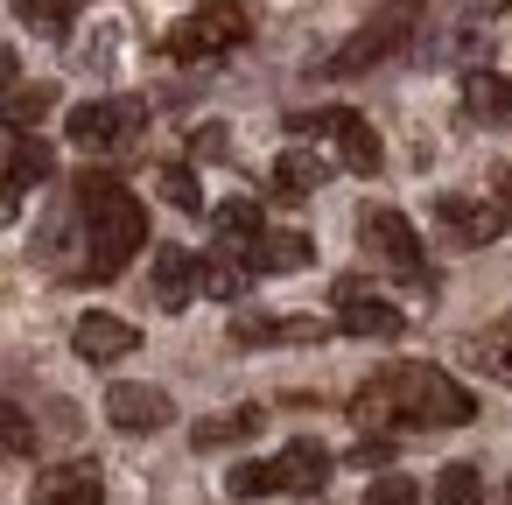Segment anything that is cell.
Listing matches in <instances>:
<instances>
[{
  "mask_svg": "<svg viewBox=\"0 0 512 505\" xmlns=\"http://www.w3.org/2000/svg\"><path fill=\"white\" fill-rule=\"evenodd\" d=\"M463 106H470L484 127H505V120H512V78H498V71H470V78H463Z\"/></svg>",
  "mask_w": 512,
  "mask_h": 505,
  "instance_id": "18",
  "label": "cell"
},
{
  "mask_svg": "<svg viewBox=\"0 0 512 505\" xmlns=\"http://www.w3.org/2000/svg\"><path fill=\"white\" fill-rule=\"evenodd\" d=\"M358 239L386 260V267H400L407 281H428V267H421V239H414V225L400 218V211H386V204H365L358 211Z\"/></svg>",
  "mask_w": 512,
  "mask_h": 505,
  "instance_id": "8",
  "label": "cell"
},
{
  "mask_svg": "<svg viewBox=\"0 0 512 505\" xmlns=\"http://www.w3.org/2000/svg\"><path fill=\"white\" fill-rule=\"evenodd\" d=\"M78 218H85V267H78L85 281L127 274V260L148 246V211H141V197L120 176L85 169L78 176Z\"/></svg>",
  "mask_w": 512,
  "mask_h": 505,
  "instance_id": "2",
  "label": "cell"
},
{
  "mask_svg": "<svg viewBox=\"0 0 512 505\" xmlns=\"http://www.w3.org/2000/svg\"><path fill=\"white\" fill-rule=\"evenodd\" d=\"M225 491L232 498H267V491H288V484H281V463H239L225 477Z\"/></svg>",
  "mask_w": 512,
  "mask_h": 505,
  "instance_id": "26",
  "label": "cell"
},
{
  "mask_svg": "<svg viewBox=\"0 0 512 505\" xmlns=\"http://www.w3.org/2000/svg\"><path fill=\"white\" fill-rule=\"evenodd\" d=\"M71 344H78V358L113 365V358H127V351L141 344V330H134V323H120V316H106V309H92V316H78Z\"/></svg>",
  "mask_w": 512,
  "mask_h": 505,
  "instance_id": "12",
  "label": "cell"
},
{
  "mask_svg": "<svg viewBox=\"0 0 512 505\" xmlns=\"http://www.w3.org/2000/svg\"><path fill=\"white\" fill-rule=\"evenodd\" d=\"M337 323H344L351 337H400V330H407V316H400L386 295H372L365 281H337Z\"/></svg>",
  "mask_w": 512,
  "mask_h": 505,
  "instance_id": "9",
  "label": "cell"
},
{
  "mask_svg": "<svg viewBox=\"0 0 512 505\" xmlns=\"http://www.w3.org/2000/svg\"><path fill=\"white\" fill-rule=\"evenodd\" d=\"M421 498V484L414 477H400V470H386V477H372L365 484V505H414Z\"/></svg>",
  "mask_w": 512,
  "mask_h": 505,
  "instance_id": "27",
  "label": "cell"
},
{
  "mask_svg": "<svg viewBox=\"0 0 512 505\" xmlns=\"http://www.w3.org/2000/svg\"><path fill=\"white\" fill-rule=\"evenodd\" d=\"M498 197H505V204H512V176H498Z\"/></svg>",
  "mask_w": 512,
  "mask_h": 505,
  "instance_id": "34",
  "label": "cell"
},
{
  "mask_svg": "<svg viewBox=\"0 0 512 505\" xmlns=\"http://www.w3.org/2000/svg\"><path fill=\"white\" fill-rule=\"evenodd\" d=\"M22 183L15 176H0V225H15V211H22V197H15Z\"/></svg>",
  "mask_w": 512,
  "mask_h": 505,
  "instance_id": "32",
  "label": "cell"
},
{
  "mask_svg": "<svg viewBox=\"0 0 512 505\" xmlns=\"http://www.w3.org/2000/svg\"><path fill=\"white\" fill-rule=\"evenodd\" d=\"M8 176H15V183H50V176H57V148H50V141H36V134H22V141H15V162H8Z\"/></svg>",
  "mask_w": 512,
  "mask_h": 505,
  "instance_id": "24",
  "label": "cell"
},
{
  "mask_svg": "<svg viewBox=\"0 0 512 505\" xmlns=\"http://www.w3.org/2000/svg\"><path fill=\"white\" fill-rule=\"evenodd\" d=\"M176 400L162 386H106V421L127 428V435H148V428H169Z\"/></svg>",
  "mask_w": 512,
  "mask_h": 505,
  "instance_id": "10",
  "label": "cell"
},
{
  "mask_svg": "<svg viewBox=\"0 0 512 505\" xmlns=\"http://www.w3.org/2000/svg\"><path fill=\"white\" fill-rule=\"evenodd\" d=\"M323 323L316 316H239L232 323V344H316Z\"/></svg>",
  "mask_w": 512,
  "mask_h": 505,
  "instance_id": "16",
  "label": "cell"
},
{
  "mask_svg": "<svg viewBox=\"0 0 512 505\" xmlns=\"http://www.w3.org/2000/svg\"><path fill=\"white\" fill-rule=\"evenodd\" d=\"M323 176H330V169H323V155L288 148V155L274 162V176H267V183H274V197H281V204H309V197L323 190Z\"/></svg>",
  "mask_w": 512,
  "mask_h": 505,
  "instance_id": "14",
  "label": "cell"
},
{
  "mask_svg": "<svg viewBox=\"0 0 512 505\" xmlns=\"http://www.w3.org/2000/svg\"><path fill=\"white\" fill-rule=\"evenodd\" d=\"M197 281H204V295L239 302V295H246V281H253V267H246V253H239V260H197Z\"/></svg>",
  "mask_w": 512,
  "mask_h": 505,
  "instance_id": "23",
  "label": "cell"
},
{
  "mask_svg": "<svg viewBox=\"0 0 512 505\" xmlns=\"http://www.w3.org/2000/svg\"><path fill=\"white\" fill-rule=\"evenodd\" d=\"M211 232H218L225 253H246V246L260 239V204H253V197H225V204L211 211Z\"/></svg>",
  "mask_w": 512,
  "mask_h": 505,
  "instance_id": "19",
  "label": "cell"
},
{
  "mask_svg": "<svg viewBox=\"0 0 512 505\" xmlns=\"http://www.w3.org/2000/svg\"><path fill=\"white\" fill-rule=\"evenodd\" d=\"M162 197H169L176 211H204V197H197V176H190V169H162Z\"/></svg>",
  "mask_w": 512,
  "mask_h": 505,
  "instance_id": "30",
  "label": "cell"
},
{
  "mask_svg": "<svg viewBox=\"0 0 512 505\" xmlns=\"http://www.w3.org/2000/svg\"><path fill=\"white\" fill-rule=\"evenodd\" d=\"M260 407H232V414H211V421H197L190 428V442L197 449H232V442H246V435H260Z\"/></svg>",
  "mask_w": 512,
  "mask_h": 505,
  "instance_id": "20",
  "label": "cell"
},
{
  "mask_svg": "<svg viewBox=\"0 0 512 505\" xmlns=\"http://www.w3.org/2000/svg\"><path fill=\"white\" fill-rule=\"evenodd\" d=\"M505 505H512V491H505Z\"/></svg>",
  "mask_w": 512,
  "mask_h": 505,
  "instance_id": "35",
  "label": "cell"
},
{
  "mask_svg": "<svg viewBox=\"0 0 512 505\" xmlns=\"http://www.w3.org/2000/svg\"><path fill=\"white\" fill-rule=\"evenodd\" d=\"M351 414L365 428H463V421H477V400H470V386H456L435 365H386L351 400Z\"/></svg>",
  "mask_w": 512,
  "mask_h": 505,
  "instance_id": "1",
  "label": "cell"
},
{
  "mask_svg": "<svg viewBox=\"0 0 512 505\" xmlns=\"http://www.w3.org/2000/svg\"><path fill=\"white\" fill-rule=\"evenodd\" d=\"M435 232L449 246H491L505 232V197H463V190H449V197H435Z\"/></svg>",
  "mask_w": 512,
  "mask_h": 505,
  "instance_id": "7",
  "label": "cell"
},
{
  "mask_svg": "<svg viewBox=\"0 0 512 505\" xmlns=\"http://www.w3.org/2000/svg\"><path fill=\"white\" fill-rule=\"evenodd\" d=\"M50 106H57V85H50V78H43V85H22V78H15L8 92H0V120H8V127H36Z\"/></svg>",
  "mask_w": 512,
  "mask_h": 505,
  "instance_id": "21",
  "label": "cell"
},
{
  "mask_svg": "<svg viewBox=\"0 0 512 505\" xmlns=\"http://www.w3.org/2000/svg\"><path fill=\"white\" fill-rule=\"evenodd\" d=\"M435 505H484V477H477V463H449V470L435 477Z\"/></svg>",
  "mask_w": 512,
  "mask_h": 505,
  "instance_id": "25",
  "label": "cell"
},
{
  "mask_svg": "<svg viewBox=\"0 0 512 505\" xmlns=\"http://www.w3.org/2000/svg\"><path fill=\"white\" fill-rule=\"evenodd\" d=\"M197 288H204V281H197V260H190L183 246H162V253H155V302H162L169 316H183V309L197 302Z\"/></svg>",
  "mask_w": 512,
  "mask_h": 505,
  "instance_id": "13",
  "label": "cell"
},
{
  "mask_svg": "<svg viewBox=\"0 0 512 505\" xmlns=\"http://www.w3.org/2000/svg\"><path fill=\"white\" fill-rule=\"evenodd\" d=\"M36 449V421L15 414V407H0V456H29Z\"/></svg>",
  "mask_w": 512,
  "mask_h": 505,
  "instance_id": "28",
  "label": "cell"
},
{
  "mask_svg": "<svg viewBox=\"0 0 512 505\" xmlns=\"http://www.w3.org/2000/svg\"><path fill=\"white\" fill-rule=\"evenodd\" d=\"M141 127H148V106H141V99H92V106L71 113V141H78L85 155H113V148H127Z\"/></svg>",
  "mask_w": 512,
  "mask_h": 505,
  "instance_id": "5",
  "label": "cell"
},
{
  "mask_svg": "<svg viewBox=\"0 0 512 505\" xmlns=\"http://www.w3.org/2000/svg\"><path fill=\"white\" fill-rule=\"evenodd\" d=\"M421 8L428 0H386V8H372V22L344 43V50H330V64H323V78H358V71H372V64H386L407 36H414V22H421Z\"/></svg>",
  "mask_w": 512,
  "mask_h": 505,
  "instance_id": "4",
  "label": "cell"
},
{
  "mask_svg": "<svg viewBox=\"0 0 512 505\" xmlns=\"http://www.w3.org/2000/svg\"><path fill=\"white\" fill-rule=\"evenodd\" d=\"M309 260H316V246H309L302 232H274V239L260 232V239L246 246V267H253V274H302Z\"/></svg>",
  "mask_w": 512,
  "mask_h": 505,
  "instance_id": "15",
  "label": "cell"
},
{
  "mask_svg": "<svg viewBox=\"0 0 512 505\" xmlns=\"http://www.w3.org/2000/svg\"><path fill=\"white\" fill-rule=\"evenodd\" d=\"M225 134H232L225 120H204V127H197V155H225Z\"/></svg>",
  "mask_w": 512,
  "mask_h": 505,
  "instance_id": "31",
  "label": "cell"
},
{
  "mask_svg": "<svg viewBox=\"0 0 512 505\" xmlns=\"http://www.w3.org/2000/svg\"><path fill=\"white\" fill-rule=\"evenodd\" d=\"M78 8H85V0H15L22 29H36V36H50V43L71 36V15H78Z\"/></svg>",
  "mask_w": 512,
  "mask_h": 505,
  "instance_id": "22",
  "label": "cell"
},
{
  "mask_svg": "<svg viewBox=\"0 0 512 505\" xmlns=\"http://www.w3.org/2000/svg\"><path fill=\"white\" fill-rule=\"evenodd\" d=\"M274 463H281V484H288V491H323V484H330V449H323L316 435L288 442Z\"/></svg>",
  "mask_w": 512,
  "mask_h": 505,
  "instance_id": "17",
  "label": "cell"
},
{
  "mask_svg": "<svg viewBox=\"0 0 512 505\" xmlns=\"http://www.w3.org/2000/svg\"><path fill=\"white\" fill-rule=\"evenodd\" d=\"M288 127H295V134H330V148H337V155H344V169H358V176H372V169H379V134H372V120H365V113H351V106L295 113Z\"/></svg>",
  "mask_w": 512,
  "mask_h": 505,
  "instance_id": "6",
  "label": "cell"
},
{
  "mask_svg": "<svg viewBox=\"0 0 512 505\" xmlns=\"http://www.w3.org/2000/svg\"><path fill=\"white\" fill-rule=\"evenodd\" d=\"M484 372H498L505 386H512V309L498 316V330L484 337Z\"/></svg>",
  "mask_w": 512,
  "mask_h": 505,
  "instance_id": "29",
  "label": "cell"
},
{
  "mask_svg": "<svg viewBox=\"0 0 512 505\" xmlns=\"http://www.w3.org/2000/svg\"><path fill=\"white\" fill-rule=\"evenodd\" d=\"M29 505H106V477H99V463H57L36 477Z\"/></svg>",
  "mask_w": 512,
  "mask_h": 505,
  "instance_id": "11",
  "label": "cell"
},
{
  "mask_svg": "<svg viewBox=\"0 0 512 505\" xmlns=\"http://www.w3.org/2000/svg\"><path fill=\"white\" fill-rule=\"evenodd\" d=\"M15 78H22V64H15V50H8V43H0V92H8Z\"/></svg>",
  "mask_w": 512,
  "mask_h": 505,
  "instance_id": "33",
  "label": "cell"
},
{
  "mask_svg": "<svg viewBox=\"0 0 512 505\" xmlns=\"http://www.w3.org/2000/svg\"><path fill=\"white\" fill-rule=\"evenodd\" d=\"M253 36V15H246V0H204V8H190L169 36H162V50L176 57V64H211V57H225V50H239Z\"/></svg>",
  "mask_w": 512,
  "mask_h": 505,
  "instance_id": "3",
  "label": "cell"
}]
</instances>
